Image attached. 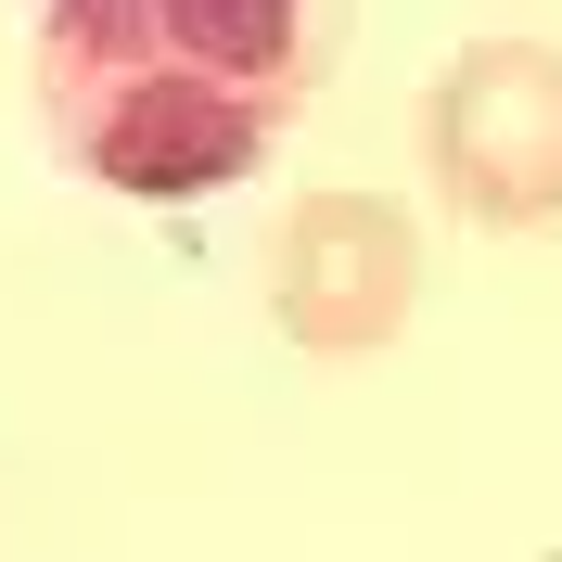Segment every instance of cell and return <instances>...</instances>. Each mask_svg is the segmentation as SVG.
I'll return each instance as SVG.
<instances>
[{
  "mask_svg": "<svg viewBox=\"0 0 562 562\" xmlns=\"http://www.w3.org/2000/svg\"><path fill=\"white\" fill-rule=\"evenodd\" d=\"M38 128L90 192L192 205L281 154L319 90V0H38Z\"/></svg>",
  "mask_w": 562,
  "mask_h": 562,
  "instance_id": "obj_1",
  "label": "cell"
},
{
  "mask_svg": "<svg viewBox=\"0 0 562 562\" xmlns=\"http://www.w3.org/2000/svg\"><path fill=\"white\" fill-rule=\"evenodd\" d=\"M422 179L473 231H550L562 217V52L550 38H473L422 90Z\"/></svg>",
  "mask_w": 562,
  "mask_h": 562,
  "instance_id": "obj_2",
  "label": "cell"
},
{
  "mask_svg": "<svg viewBox=\"0 0 562 562\" xmlns=\"http://www.w3.org/2000/svg\"><path fill=\"white\" fill-rule=\"evenodd\" d=\"M269 307L294 346L319 358H371L409 333L422 307V231L384 192H307V205L269 231Z\"/></svg>",
  "mask_w": 562,
  "mask_h": 562,
  "instance_id": "obj_3",
  "label": "cell"
}]
</instances>
